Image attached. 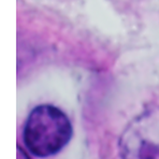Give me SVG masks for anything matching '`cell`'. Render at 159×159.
<instances>
[{"mask_svg":"<svg viewBox=\"0 0 159 159\" xmlns=\"http://www.w3.org/2000/svg\"><path fill=\"white\" fill-rule=\"evenodd\" d=\"M18 153H20V156H23V159H28V157H27V155L25 153H23V151H22V148H18Z\"/></svg>","mask_w":159,"mask_h":159,"instance_id":"cell-3","label":"cell"},{"mask_svg":"<svg viewBox=\"0 0 159 159\" xmlns=\"http://www.w3.org/2000/svg\"><path fill=\"white\" fill-rule=\"evenodd\" d=\"M121 159H159V107L133 118L119 138Z\"/></svg>","mask_w":159,"mask_h":159,"instance_id":"cell-2","label":"cell"},{"mask_svg":"<svg viewBox=\"0 0 159 159\" xmlns=\"http://www.w3.org/2000/svg\"><path fill=\"white\" fill-rule=\"evenodd\" d=\"M72 137V126L66 114L50 104H42L30 112L24 128L25 145L38 157L57 154Z\"/></svg>","mask_w":159,"mask_h":159,"instance_id":"cell-1","label":"cell"}]
</instances>
